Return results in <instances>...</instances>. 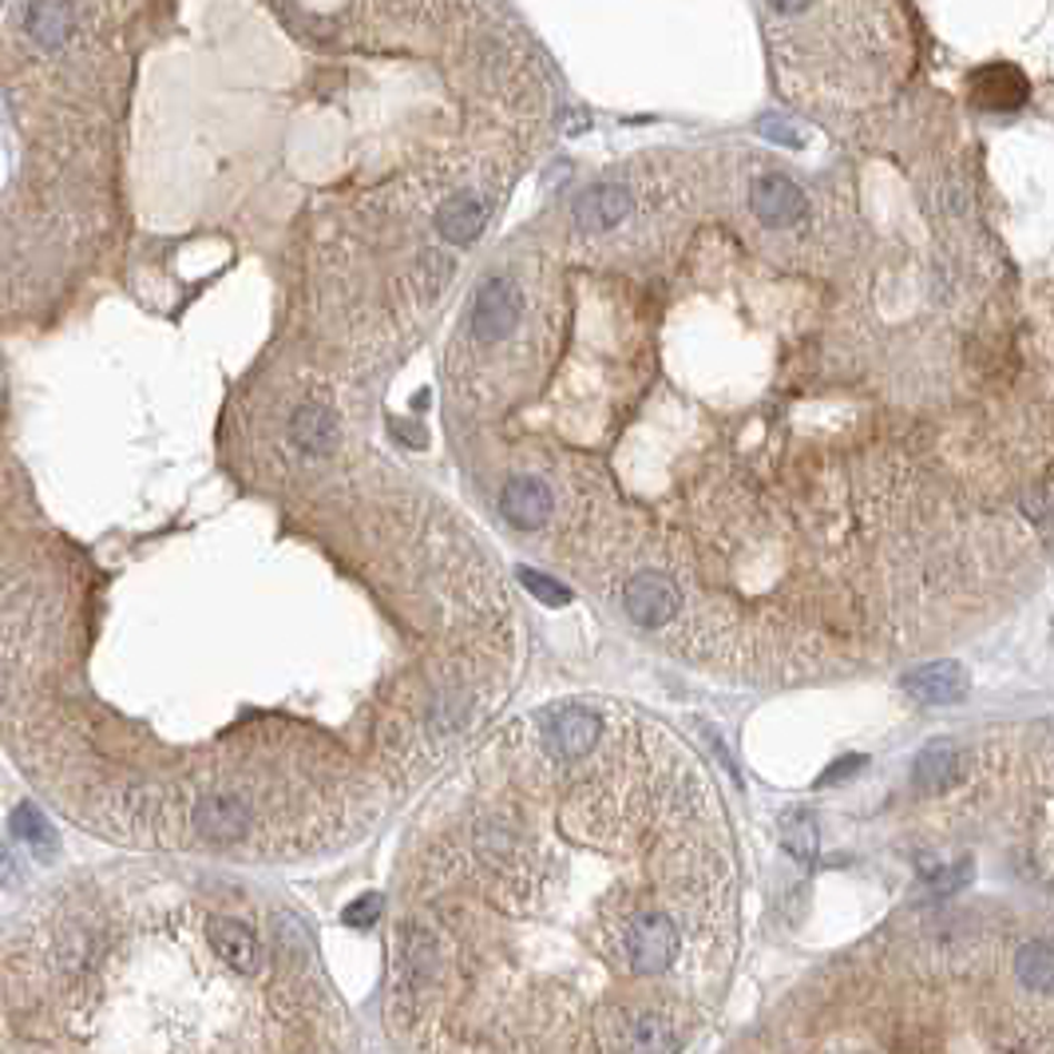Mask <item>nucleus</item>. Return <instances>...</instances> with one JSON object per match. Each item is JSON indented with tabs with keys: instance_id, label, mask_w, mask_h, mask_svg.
Returning <instances> with one entry per match:
<instances>
[{
	"instance_id": "18",
	"label": "nucleus",
	"mask_w": 1054,
	"mask_h": 1054,
	"mask_svg": "<svg viewBox=\"0 0 1054 1054\" xmlns=\"http://www.w3.org/2000/svg\"><path fill=\"white\" fill-rule=\"evenodd\" d=\"M975 91L991 108H1015L1027 96V83H1023V76L1015 68H980L975 72Z\"/></svg>"
},
{
	"instance_id": "10",
	"label": "nucleus",
	"mask_w": 1054,
	"mask_h": 1054,
	"mask_svg": "<svg viewBox=\"0 0 1054 1054\" xmlns=\"http://www.w3.org/2000/svg\"><path fill=\"white\" fill-rule=\"evenodd\" d=\"M440 972V947L437 939L428 936L425 927H409L400 936V955H397V987L400 991H425L428 983L437 980Z\"/></svg>"
},
{
	"instance_id": "3",
	"label": "nucleus",
	"mask_w": 1054,
	"mask_h": 1054,
	"mask_svg": "<svg viewBox=\"0 0 1054 1054\" xmlns=\"http://www.w3.org/2000/svg\"><path fill=\"white\" fill-rule=\"evenodd\" d=\"M623 607H627L630 623L643 630H663L674 623L682 607V591L674 587L670 575L663 571H638L623 587Z\"/></svg>"
},
{
	"instance_id": "1",
	"label": "nucleus",
	"mask_w": 1054,
	"mask_h": 1054,
	"mask_svg": "<svg viewBox=\"0 0 1054 1054\" xmlns=\"http://www.w3.org/2000/svg\"><path fill=\"white\" fill-rule=\"evenodd\" d=\"M603 734H607V722L587 706H559L544 714V726H539L544 754L559 765L587 762L603 746Z\"/></svg>"
},
{
	"instance_id": "2",
	"label": "nucleus",
	"mask_w": 1054,
	"mask_h": 1054,
	"mask_svg": "<svg viewBox=\"0 0 1054 1054\" xmlns=\"http://www.w3.org/2000/svg\"><path fill=\"white\" fill-rule=\"evenodd\" d=\"M519 318H524V294L511 278L496 274L476 290L473 318H468V334L476 346H500L516 334Z\"/></svg>"
},
{
	"instance_id": "14",
	"label": "nucleus",
	"mask_w": 1054,
	"mask_h": 1054,
	"mask_svg": "<svg viewBox=\"0 0 1054 1054\" xmlns=\"http://www.w3.org/2000/svg\"><path fill=\"white\" fill-rule=\"evenodd\" d=\"M959 782V746L955 742H932L916 757V785L924 793H944Z\"/></svg>"
},
{
	"instance_id": "20",
	"label": "nucleus",
	"mask_w": 1054,
	"mask_h": 1054,
	"mask_svg": "<svg viewBox=\"0 0 1054 1054\" xmlns=\"http://www.w3.org/2000/svg\"><path fill=\"white\" fill-rule=\"evenodd\" d=\"M519 583H524L539 603H547V607H567V603H571V591H567L564 583H555L551 575L531 571V567H519Z\"/></svg>"
},
{
	"instance_id": "5",
	"label": "nucleus",
	"mask_w": 1054,
	"mask_h": 1054,
	"mask_svg": "<svg viewBox=\"0 0 1054 1054\" xmlns=\"http://www.w3.org/2000/svg\"><path fill=\"white\" fill-rule=\"evenodd\" d=\"M491 215V202L480 191H456L440 202L437 210V230L448 246H473L484 235Z\"/></svg>"
},
{
	"instance_id": "16",
	"label": "nucleus",
	"mask_w": 1054,
	"mask_h": 1054,
	"mask_svg": "<svg viewBox=\"0 0 1054 1054\" xmlns=\"http://www.w3.org/2000/svg\"><path fill=\"white\" fill-rule=\"evenodd\" d=\"M20 17L28 20V37L37 40L40 48H48V52H56L72 37L76 9H68V4H32V9H20Z\"/></svg>"
},
{
	"instance_id": "8",
	"label": "nucleus",
	"mask_w": 1054,
	"mask_h": 1054,
	"mask_svg": "<svg viewBox=\"0 0 1054 1054\" xmlns=\"http://www.w3.org/2000/svg\"><path fill=\"white\" fill-rule=\"evenodd\" d=\"M749 207L765 227H793V222L805 215V195L793 179L785 175H769V179H757L754 191H749Z\"/></svg>"
},
{
	"instance_id": "12",
	"label": "nucleus",
	"mask_w": 1054,
	"mask_h": 1054,
	"mask_svg": "<svg viewBox=\"0 0 1054 1054\" xmlns=\"http://www.w3.org/2000/svg\"><path fill=\"white\" fill-rule=\"evenodd\" d=\"M207 936H210V947L219 952V959L230 972L255 975L258 967H262V944H258L255 932L246 924H238V919H215V924L207 927Z\"/></svg>"
},
{
	"instance_id": "7",
	"label": "nucleus",
	"mask_w": 1054,
	"mask_h": 1054,
	"mask_svg": "<svg viewBox=\"0 0 1054 1054\" xmlns=\"http://www.w3.org/2000/svg\"><path fill=\"white\" fill-rule=\"evenodd\" d=\"M904 694H912L916 702H927V706H952L967 694L972 678L959 663H927L919 670H908L901 678Z\"/></svg>"
},
{
	"instance_id": "9",
	"label": "nucleus",
	"mask_w": 1054,
	"mask_h": 1054,
	"mask_svg": "<svg viewBox=\"0 0 1054 1054\" xmlns=\"http://www.w3.org/2000/svg\"><path fill=\"white\" fill-rule=\"evenodd\" d=\"M290 440L309 456H329L341 445V420L321 400H306L290 417Z\"/></svg>"
},
{
	"instance_id": "4",
	"label": "nucleus",
	"mask_w": 1054,
	"mask_h": 1054,
	"mask_svg": "<svg viewBox=\"0 0 1054 1054\" xmlns=\"http://www.w3.org/2000/svg\"><path fill=\"white\" fill-rule=\"evenodd\" d=\"M191 825L195 833L215 841V845H230L250 828V805L235 793H207V797L195 801Z\"/></svg>"
},
{
	"instance_id": "21",
	"label": "nucleus",
	"mask_w": 1054,
	"mask_h": 1054,
	"mask_svg": "<svg viewBox=\"0 0 1054 1054\" xmlns=\"http://www.w3.org/2000/svg\"><path fill=\"white\" fill-rule=\"evenodd\" d=\"M377 916H381V896H377V892H365L361 901H354L346 908V924L349 927H374Z\"/></svg>"
},
{
	"instance_id": "6",
	"label": "nucleus",
	"mask_w": 1054,
	"mask_h": 1054,
	"mask_svg": "<svg viewBox=\"0 0 1054 1054\" xmlns=\"http://www.w3.org/2000/svg\"><path fill=\"white\" fill-rule=\"evenodd\" d=\"M504 519L519 531H539L551 516V488L539 476H511L500 491Z\"/></svg>"
},
{
	"instance_id": "19",
	"label": "nucleus",
	"mask_w": 1054,
	"mask_h": 1054,
	"mask_svg": "<svg viewBox=\"0 0 1054 1054\" xmlns=\"http://www.w3.org/2000/svg\"><path fill=\"white\" fill-rule=\"evenodd\" d=\"M782 841H785V848L797 856V861H813V853H817V828H813L809 817H789V821H785Z\"/></svg>"
},
{
	"instance_id": "17",
	"label": "nucleus",
	"mask_w": 1054,
	"mask_h": 1054,
	"mask_svg": "<svg viewBox=\"0 0 1054 1054\" xmlns=\"http://www.w3.org/2000/svg\"><path fill=\"white\" fill-rule=\"evenodd\" d=\"M1015 972L1023 987L1038 991V995H1054V939H1031L1018 947Z\"/></svg>"
},
{
	"instance_id": "11",
	"label": "nucleus",
	"mask_w": 1054,
	"mask_h": 1054,
	"mask_svg": "<svg viewBox=\"0 0 1054 1054\" xmlns=\"http://www.w3.org/2000/svg\"><path fill=\"white\" fill-rule=\"evenodd\" d=\"M635 210V195L618 182H599V187H587L575 202V222L583 230H610L623 219H630Z\"/></svg>"
},
{
	"instance_id": "24",
	"label": "nucleus",
	"mask_w": 1054,
	"mask_h": 1054,
	"mask_svg": "<svg viewBox=\"0 0 1054 1054\" xmlns=\"http://www.w3.org/2000/svg\"><path fill=\"white\" fill-rule=\"evenodd\" d=\"M864 765V757H848V762H841L836 769H828L825 777H821V785H828V782H841V777H848V773H856Z\"/></svg>"
},
{
	"instance_id": "22",
	"label": "nucleus",
	"mask_w": 1054,
	"mask_h": 1054,
	"mask_svg": "<svg viewBox=\"0 0 1054 1054\" xmlns=\"http://www.w3.org/2000/svg\"><path fill=\"white\" fill-rule=\"evenodd\" d=\"M972 881V864H955V868H947V873H932V892L936 896H947V892H959L964 884Z\"/></svg>"
},
{
	"instance_id": "23",
	"label": "nucleus",
	"mask_w": 1054,
	"mask_h": 1054,
	"mask_svg": "<svg viewBox=\"0 0 1054 1054\" xmlns=\"http://www.w3.org/2000/svg\"><path fill=\"white\" fill-rule=\"evenodd\" d=\"M0 884H4V888L20 884V864H17V856H12L9 848H0Z\"/></svg>"
},
{
	"instance_id": "13",
	"label": "nucleus",
	"mask_w": 1054,
	"mask_h": 1054,
	"mask_svg": "<svg viewBox=\"0 0 1054 1054\" xmlns=\"http://www.w3.org/2000/svg\"><path fill=\"white\" fill-rule=\"evenodd\" d=\"M682 1035H678V1018L670 1011H643V1015L630 1023L623 1054H678Z\"/></svg>"
},
{
	"instance_id": "15",
	"label": "nucleus",
	"mask_w": 1054,
	"mask_h": 1054,
	"mask_svg": "<svg viewBox=\"0 0 1054 1054\" xmlns=\"http://www.w3.org/2000/svg\"><path fill=\"white\" fill-rule=\"evenodd\" d=\"M12 836H17L37 861H52V856L60 853V836H56V828L48 825V817L37 805H17V809H12Z\"/></svg>"
}]
</instances>
